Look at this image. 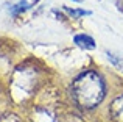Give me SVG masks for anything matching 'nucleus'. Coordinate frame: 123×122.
<instances>
[{
    "label": "nucleus",
    "instance_id": "nucleus-1",
    "mask_svg": "<svg viewBox=\"0 0 123 122\" xmlns=\"http://www.w3.org/2000/svg\"><path fill=\"white\" fill-rule=\"evenodd\" d=\"M72 94L83 108H95L105 97V83L97 72L87 70L76 77L72 85Z\"/></svg>",
    "mask_w": 123,
    "mask_h": 122
},
{
    "label": "nucleus",
    "instance_id": "nucleus-2",
    "mask_svg": "<svg viewBox=\"0 0 123 122\" xmlns=\"http://www.w3.org/2000/svg\"><path fill=\"white\" fill-rule=\"evenodd\" d=\"M73 42L80 47V49H84V50H93L97 47L95 44V39L89 34H84V33H80V34H75L73 36Z\"/></svg>",
    "mask_w": 123,
    "mask_h": 122
},
{
    "label": "nucleus",
    "instance_id": "nucleus-3",
    "mask_svg": "<svg viewBox=\"0 0 123 122\" xmlns=\"http://www.w3.org/2000/svg\"><path fill=\"white\" fill-rule=\"evenodd\" d=\"M111 116L115 122H123V95L117 97L111 105Z\"/></svg>",
    "mask_w": 123,
    "mask_h": 122
},
{
    "label": "nucleus",
    "instance_id": "nucleus-4",
    "mask_svg": "<svg viewBox=\"0 0 123 122\" xmlns=\"http://www.w3.org/2000/svg\"><path fill=\"white\" fill-rule=\"evenodd\" d=\"M31 6H33V5H30L27 0H20L19 3H16V5H12L11 8H9V13H11L12 16H17V14H20V13H24V11H27V9H30Z\"/></svg>",
    "mask_w": 123,
    "mask_h": 122
},
{
    "label": "nucleus",
    "instance_id": "nucleus-5",
    "mask_svg": "<svg viewBox=\"0 0 123 122\" xmlns=\"http://www.w3.org/2000/svg\"><path fill=\"white\" fill-rule=\"evenodd\" d=\"M64 11H67L72 17H81V16L92 14V11H89V9H73V8H69V6H64Z\"/></svg>",
    "mask_w": 123,
    "mask_h": 122
},
{
    "label": "nucleus",
    "instance_id": "nucleus-6",
    "mask_svg": "<svg viewBox=\"0 0 123 122\" xmlns=\"http://www.w3.org/2000/svg\"><path fill=\"white\" fill-rule=\"evenodd\" d=\"M106 55H108V60L111 61L115 67H118L120 70H123V58L122 56H117V55H114V53L108 52V50H106Z\"/></svg>",
    "mask_w": 123,
    "mask_h": 122
},
{
    "label": "nucleus",
    "instance_id": "nucleus-7",
    "mask_svg": "<svg viewBox=\"0 0 123 122\" xmlns=\"http://www.w3.org/2000/svg\"><path fill=\"white\" fill-rule=\"evenodd\" d=\"M117 6L120 11H123V0H117Z\"/></svg>",
    "mask_w": 123,
    "mask_h": 122
},
{
    "label": "nucleus",
    "instance_id": "nucleus-8",
    "mask_svg": "<svg viewBox=\"0 0 123 122\" xmlns=\"http://www.w3.org/2000/svg\"><path fill=\"white\" fill-rule=\"evenodd\" d=\"M72 2H75V3H83V0H72Z\"/></svg>",
    "mask_w": 123,
    "mask_h": 122
}]
</instances>
